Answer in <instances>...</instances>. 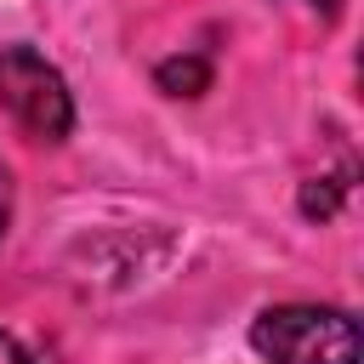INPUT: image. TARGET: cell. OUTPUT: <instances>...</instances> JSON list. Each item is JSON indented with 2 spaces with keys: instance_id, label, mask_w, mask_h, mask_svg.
<instances>
[{
  "instance_id": "obj_2",
  "label": "cell",
  "mask_w": 364,
  "mask_h": 364,
  "mask_svg": "<svg viewBox=\"0 0 364 364\" xmlns=\"http://www.w3.org/2000/svg\"><path fill=\"white\" fill-rule=\"evenodd\" d=\"M0 108L40 142H63L74 131L68 80L34 46H0Z\"/></svg>"
},
{
  "instance_id": "obj_7",
  "label": "cell",
  "mask_w": 364,
  "mask_h": 364,
  "mask_svg": "<svg viewBox=\"0 0 364 364\" xmlns=\"http://www.w3.org/2000/svg\"><path fill=\"white\" fill-rule=\"evenodd\" d=\"M313 11H324V17H336V0H307Z\"/></svg>"
},
{
  "instance_id": "obj_3",
  "label": "cell",
  "mask_w": 364,
  "mask_h": 364,
  "mask_svg": "<svg viewBox=\"0 0 364 364\" xmlns=\"http://www.w3.org/2000/svg\"><path fill=\"white\" fill-rule=\"evenodd\" d=\"M154 80H159V91H171V97H199V91H210V63H205L199 51L165 57V63L154 68Z\"/></svg>"
},
{
  "instance_id": "obj_6",
  "label": "cell",
  "mask_w": 364,
  "mask_h": 364,
  "mask_svg": "<svg viewBox=\"0 0 364 364\" xmlns=\"http://www.w3.org/2000/svg\"><path fill=\"white\" fill-rule=\"evenodd\" d=\"M0 364H28V353H23V347H17L6 330H0Z\"/></svg>"
},
{
  "instance_id": "obj_4",
  "label": "cell",
  "mask_w": 364,
  "mask_h": 364,
  "mask_svg": "<svg viewBox=\"0 0 364 364\" xmlns=\"http://www.w3.org/2000/svg\"><path fill=\"white\" fill-rule=\"evenodd\" d=\"M341 193H347V182H341V176H307L296 205H301V216H307V222H324V216H336V210H341Z\"/></svg>"
},
{
  "instance_id": "obj_1",
  "label": "cell",
  "mask_w": 364,
  "mask_h": 364,
  "mask_svg": "<svg viewBox=\"0 0 364 364\" xmlns=\"http://www.w3.org/2000/svg\"><path fill=\"white\" fill-rule=\"evenodd\" d=\"M250 347L267 364H358V324L341 307H313V301H284L262 307L250 324Z\"/></svg>"
},
{
  "instance_id": "obj_5",
  "label": "cell",
  "mask_w": 364,
  "mask_h": 364,
  "mask_svg": "<svg viewBox=\"0 0 364 364\" xmlns=\"http://www.w3.org/2000/svg\"><path fill=\"white\" fill-rule=\"evenodd\" d=\"M6 222H11V171L0 159V233H6Z\"/></svg>"
}]
</instances>
